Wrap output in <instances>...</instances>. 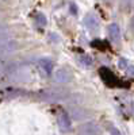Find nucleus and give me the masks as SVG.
Returning <instances> with one entry per match:
<instances>
[{
    "label": "nucleus",
    "mask_w": 134,
    "mask_h": 135,
    "mask_svg": "<svg viewBox=\"0 0 134 135\" xmlns=\"http://www.w3.org/2000/svg\"><path fill=\"white\" fill-rule=\"evenodd\" d=\"M73 78V74L69 69L66 68H60L53 73V80L56 83H60V84H65V83H69Z\"/></svg>",
    "instance_id": "1"
},
{
    "label": "nucleus",
    "mask_w": 134,
    "mask_h": 135,
    "mask_svg": "<svg viewBox=\"0 0 134 135\" xmlns=\"http://www.w3.org/2000/svg\"><path fill=\"white\" fill-rule=\"evenodd\" d=\"M18 49V43L14 39H7L4 42H0V58L4 57V55H8L11 53H14Z\"/></svg>",
    "instance_id": "2"
},
{
    "label": "nucleus",
    "mask_w": 134,
    "mask_h": 135,
    "mask_svg": "<svg viewBox=\"0 0 134 135\" xmlns=\"http://www.w3.org/2000/svg\"><path fill=\"white\" fill-rule=\"evenodd\" d=\"M100 128L95 123H85L79 127V135H99Z\"/></svg>",
    "instance_id": "3"
},
{
    "label": "nucleus",
    "mask_w": 134,
    "mask_h": 135,
    "mask_svg": "<svg viewBox=\"0 0 134 135\" xmlns=\"http://www.w3.org/2000/svg\"><path fill=\"white\" fill-rule=\"evenodd\" d=\"M41 96L46 100V101H50V103H54V101H60L64 99V93L61 91H45L43 93H41Z\"/></svg>",
    "instance_id": "4"
},
{
    "label": "nucleus",
    "mask_w": 134,
    "mask_h": 135,
    "mask_svg": "<svg viewBox=\"0 0 134 135\" xmlns=\"http://www.w3.org/2000/svg\"><path fill=\"white\" fill-rule=\"evenodd\" d=\"M84 26L88 31H91V32H95L98 28H99V20L96 19L95 15L92 14H89L84 18Z\"/></svg>",
    "instance_id": "5"
},
{
    "label": "nucleus",
    "mask_w": 134,
    "mask_h": 135,
    "mask_svg": "<svg viewBox=\"0 0 134 135\" xmlns=\"http://www.w3.org/2000/svg\"><path fill=\"white\" fill-rule=\"evenodd\" d=\"M108 35L111 38V41L113 42H118L119 38H121V30H119V26L113 23V25H110L108 27Z\"/></svg>",
    "instance_id": "6"
},
{
    "label": "nucleus",
    "mask_w": 134,
    "mask_h": 135,
    "mask_svg": "<svg viewBox=\"0 0 134 135\" xmlns=\"http://www.w3.org/2000/svg\"><path fill=\"white\" fill-rule=\"evenodd\" d=\"M39 66L46 74H50L52 70H53V62L49 58H41L39 60Z\"/></svg>",
    "instance_id": "7"
},
{
    "label": "nucleus",
    "mask_w": 134,
    "mask_h": 135,
    "mask_svg": "<svg viewBox=\"0 0 134 135\" xmlns=\"http://www.w3.org/2000/svg\"><path fill=\"white\" fill-rule=\"evenodd\" d=\"M58 123H60V127H61L62 130H68V128L71 127L69 119H68V116H66V114H65V112L60 114V116H58Z\"/></svg>",
    "instance_id": "8"
},
{
    "label": "nucleus",
    "mask_w": 134,
    "mask_h": 135,
    "mask_svg": "<svg viewBox=\"0 0 134 135\" xmlns=\"http://www.w3.org/2000/svg\"><path fill=\"white\" fill-rule=\"evenodd\" d=\"M71 115L73 116V119L76 120H83L85 116H87V112L80 109V108H72L71 109Z\"/></svg>",
    "instance_id": "9"
},
{
    "label": "nucleus",
    "mask_w": 134,
    "mask_h": 135,
    "mask_svg": "<svg viewBox=\"0 0 134 135\" xmlns=\"http://www.w3.org/2000/svg\"><path fill=\"white\" fill-rule=\"evenodd\" d=\"M7 39H10V30L6 25L0 23V42H4Z\"/></svg>",
    "instance_id": "10"
},
{
    "label": "nucleus",
    "mask_w": 134,
    "mask_h": 135,
    "mask_svg": "<svg viewBox=\"0 0 134 135\" xmlns=\"http://www.w3.org/2000/svg\"><path fill=\"white\" fill-rule=\"evenodd\" d=\"M79 61H80L84 66H91V65H92V60L89 58V57H87V55H84V57H80Z\"/></svg>",
    "instance_id": "11"
},
{
    "label": "nucleus",
    "mask_w": 134,
    "mask_h": 135,
    "mask_svg": "<svg viewBox=\"0 0 134 135\" xmlns=\"http://www.w3.org/2000/svg\"><path fill=\"white\" fill-rule=\"evenodd\" d=\"M35 19H37V22H38L39 26H45V25H46V18H45L43 14H38V15L35 16Z\"/></svg>",
    "instance_id": "12"
},
{
    "label": "nucleus",
    "mask_w": 134,
    "mask_h": 135,
    "mask_svg": "<svg viewBox=\"0 0 134 135\" xmlns=\"http://www.w3.org/2000/svg\"><path fill=\"white\" fill-rule=\"evenodd\" d=\"M7 66L8 65H6L4 61L0 60V74H2V73H7Z\"/></svg>",
    "instance_id": "13"
},
{
    "label": "nucleus",
    "mask_w": 134,
    "mask_h": 135,
    "mask_svg": "<svg viewBox=\"0 0 134 135\" xmlns=\"http://www.w3.org/2000/svg\"><path fill=\"white\" fill-rule=\"evenodd\" d=\"M127 61L125 60V58H121L119 60V68H121V69H127Z\"/></svg>",
    "instance_id": "14"
},
{
    "label": "nucleus",
    "mask_w": 134,
    "mask_h": 135,
    "mask_svg": "<svg viewBox=\"0 0 134 135\" xmlns=\"http://www.w3.org/2000/svg\"><path fill=\"white\" fill-rule=\"evenodd\" d=\"M133 0H121V6L122 7H127L129 4H131Z\"/></svg>",
    "instance_id": "15"
},
{
    "label": "nucleus",
    "mask_w": 134,
    "mask_h": 135,
    "mask_svg": "<svg viewBox=\"0 0 134 135\" xmlns=\"http://www.w3.org/2000/svg\"><path fill=\"white\" fill-rule=\"evenodd\" d=\"M127 73L134 76V66H127Z\"/></svg>",
    "instance_id": "16"
},
{
    "label": "nucleus",
    "mask_w": 134,
    "mask_h": 135,
    "mask_svg": "<svg viewBox=\"0 0 134 135\" xmlns=\"http://www.w3.org/2000/svg\"><path fill=\"white\" fill-rule=\"evenodd\" d=\"M131 27H133V30H134V18H133V20H131Z\"/></svg>",
    "instance_id": "17"
}]
</instances>
